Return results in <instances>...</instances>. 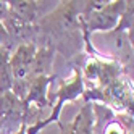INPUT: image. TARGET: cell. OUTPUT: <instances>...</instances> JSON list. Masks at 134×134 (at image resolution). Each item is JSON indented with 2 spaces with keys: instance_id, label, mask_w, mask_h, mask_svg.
<instances>
[{
  "instance_id": "6da1fadb",
  "label": "cell",
  "mask_w": 134,
  "mask_h": 134,
  "mask_svg": "<svg viewBox=\"0 0 134 134\" xmlns=\"http://www.w3.org/2000/svg\"><path fill=\"white\" fill-rule=\"evenodd\" d=\"M126 2H82L79 23L86 36L108 32L118 26Z\"/></svg>"
},
{
  "instance_id": "7a4b0ae2",
  "label": "cell",
  "mask_w": 134,
  "mask_h": 134,
  "mask_svg": "<svg viewBox=\"0 0 134 134\" xmlns=\"http://www.w3.org/2000/svg\"><path fill=\"white\" fill-rule=\"evenodd\" d=\"M37 45L34 42L20 44L10 55V71H12V92L18 99H24L29 84L32 81V66H34V57H36Z\"/></svg>"
},
{
  "instance_id": "3957f363",
  "label": "cell",
  "mask_w": 134,
  "mask_h": 134,
  "mask_svg": "<svg viewBox=\"0 0 134 134\" xmlns=\"http://www.w3.org/2000/svg\"><path fill=\"white\" fill-rule=\"evenodd\" d=\"M10 13L20 20L24 24L32 26V23L42 15V8L47 5V2H32V0H15V2H7Z\"/></svg>"
},
{
  "instance_id": "277c9868",
  "label": "cell",
  "mask_w": 134,
  "mask_h": 134,
  "mask_svg": "<svg viewBox=\"0 0 134 134\" xmlns=\"http://www.w3.org/2000/svg\"><path fill=\"white\" fill-rule=\"evenodd\" d=\"M68 134H95V113L92 103H86L73 120Z\"/></svg>"
},
{
  "instance_id": "5b68a950",
  "label": "cell",
  "mask_w": 134,
  "mask_h": 134,
  "mask_svg": "<svg viewBox=\"0 0 134 134\" xmlns=\"http://www.w3.org/2000/svg\"><path fill=\"white\" fill-rule=\"evenodd\" d=\"M53 63V49L52 47H41L36 50L34 57V66H32V79L41 78V76H49V70Z\"/></svg>"
},
{
  "instance_id": "8992f818",
  "label": "cell",
  "mask_w": 134,
  "mask_h": 134,
  "mask_svg": "<svg viewBox=\"0 0 134 134\" xmlns=\"http://www.w3.org/2000/svg\"><path fill=\"white\" fill-rule=\"evenodd\" d=\"M10 55L12 52L7 47H0V94L12 92V71H10Z\"/></svg>"
},
{
  "instance_id": "52a82bcc",
  "label": "cell",
  "mask_w": 134,
  "mask_h": 134,
  "mask_svg": "<svg viewBox=\"0 0 134 134\" xmlns=\"http://www.w3.org/2000/svg\"><path fill=\"white\" fill-rule=\"evenodd\" d=\"M102 134H132V131L126 129L123 123H120L118 120H115V116L105 124V128L102 129Z\"/></svg>"
},
{
  "instance_id": "ba28073f",
  "label": "cell",
  "mask_w": 134,
  "mask_h": 134,
  "mask_svg": "<svg viewBox=\"0 0 134 134\" xmlns=\"http://www.w3.org/2000/svg\"><path fill=\"white\" fill-rule=\"evenodd\" d=\"M8 44H10V37H8V32L5 29L3 23L0 21V47H7L8 49Z\"/></svg>"
},
{
  "instance_id": "9c48e42d",
  "label": "cell",
  "mask_w": 134,
  "mask_h": 134,
  "mask_svg": "<svg viewBox=\"0 0 134 134\" xmlns=\"http://www.w3.org/2000/svg\"><path fill=\"white\" fill-rule=\"evenodd\" d=\"M15 134H26V124H23V126H21L20 129H18Z\"/></svg>"
}]
</instances>
